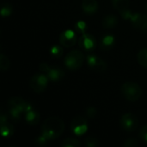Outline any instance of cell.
<instances>
[{
  "mask_svg": "<svg viewBox=\"0 0 147 147\" xmlns=\"http://www.w3.org/2000/svg\"><path fill=\"white\" fill-rule=\"evenodd\" d=\"M65 131V123L59 117L52 116L46 119L41 126V135L47 140L59 138Z\"/></svg>",
  "mask_w": 147,
  "mask_h": 147,
  "instance_id": "cell-1",
  "label": "cell"
},
{
  "mask_svg": "<svg viewBox=\"0 0 147 147\" xmlns=\"http://www.w3.org/2000/svg\"><path fill=\"white\" fill-rule=\"evenodd\" d=\"M7 107L10 117L16 121H17L20 119L22 113L25 114L26 112L34 109L29 102L17 96L9 98L7 102Z\"/></svg>",
  "mask_w": 147,
  "mask_h": 147,
  "instance_id": "cell-2",
  "label": "cell"
},
{
  "mask_svg": "<svg viewBox=\"0 0 147 147\" xmlns=\"http://www.w3.org/2000/svg\"><path fill=\"white\" fill-rule=\"evenodd\" d=\"M122 96L129 102H136L142 96V89L134 82H127L121 88Z\"/></svg>",
  "mask_w": 147,
  "mask_h": 147,
  "instance_id": "cell-3",
  "label": "cell"
},
{
  "mask_svg": "<svg viewBox=\"0 0 147 147\" xmlns=\"http://www.w3.org/2000/svg\"><path fill=\"white\" fill-rule=\"evenodd\" d=\"M84 60V53L79 50H72L67 53L65 58L64 64L65 67L70 71H77L78 70Z\"/></svg>",
  "mask_w": 147,
  "mask_h": 147,
  "instance_id": "cell-4",
  "label": "cell"
},
{
  "mask_svg": "<svg viewBox=\"0 0 147 147\" xmlns=\"http://www.w3.org/2000/svg\"><path fill=\"white\" fill-rule=\"evenodd\" d=\"M49 78L44 73H36L33 75L29 80V86L35 93L43 92L48 84Z\"/></svg>",
  "mask_w": 147,
  "mask_h": 147,
  "instance_id": "cell-5",
  "label": "cell"
},
{
  "mask_svg": "<svg viewBox=\"0 0 147 147\" xmlns=\"http://www.w3.org/2000/svg\"><path fill=\"white\" fill-rule=\"evenodd\" d=\"M39 70L40 72L44 73L51 81L56 82L61 80L65 77L64 71L59 67L50 66L47 63H41L39 66Z\"/></svg>",
  "mask_w": 147,
  "mask_h": 147,
  "instance_id": "cell-6",
  "label": "cell"
},
{
  "mask_svg": "<svg viewBox=\"0 0 147 147\" xmlns=\"http://www.w3.org/2000/svg\"><path fill=\"white\" fill-rule=\"evenodd\" d=\"M121 126L126 132H134L139 126L138 118L132 113H127L123 115L121 119Z\"/></svg>",
  "mask_w": 147,
  "mask_h": 147,
  "instance_id": "cell-7",
  "label": "cell"
},
{
  "mask_svg": "<svg viewBox=\"0 0 147 147\" xmlns=\"http://www.w3.org/2000/svg\"><path fill=\"white\" fill-rule=\"evenodd\" d=\"M71 130L78 136L84 134L88 131L87 120L83 116H77L73 118L71 122Z\"/></svg>",
  "mask_w": 147,
  "mask_h": 147,
  "instance_id": "cell-8",
  "label": "cell"
},
{
  "mask_svg": "<svg viewBox=\"0 0 147 147\" xmlns=\"http://www.w3.org/2000/svg\"><path fill=\"white\" fill-rule=\"evenodd\" d=\"M78 44L82 50L85 52H92L96 47V40L91 34L84 33L79 38Z\"/></svg>",
  "mask_w": 147,
  "mask_h": 147,
  "instance_id": "cell-9",
  "label": "cell"
},
{
  "mask_svg": "<svg viewBox=\"0 0 147 147\" xmlns=\"http://www.w3.org/2000/svg\"><path fill=\"white\" fill-rule=\"evenodd\" d=\"M86 59H87V64L92 71L96 72H103L106 71L107 64L100 57L90 54V55H88Z\"/></svg>",
  "mask_w": 147,
  "mask_h": 147,
  "instance_id": "cell-10",
  "label": "cell"
},
{
  "mask_svg": "<svg viewBox=\"0 0 147 147\" xmlns=\"http://www.w3.org/2000/svg\"><path fill=\"white\" fill-rule=\"evenodd\" d=\"M77 32L72 29H66L59 35V43L65 47H73L77 41Z\"/></svg>",
  "mask_w": 147,
  "mask_h": 147,
  "instance_id": "cell-11",
  "label": "cell"
},
{
  "mask_svg": "<svg viewBox=\"0 0 147 147\" xmlns=\"http://www.w3.org/2000/svg\"><path fill=\"white\" fill-rule=\"evenodd\" d=\"M82 9L84 13L88 15H93L98 9L97 1L96 0H83Z\"/></svg>",
  "mask_w": 147,
  "mask_h": 147,
  "instance_id": "cell-12",
  "label": "cell"
},
{
  "mask_svg": "<svg viewBox=\"0 0 147 147\" xmlns=\"http://www.w3.org/2000/svg\"><path fill=\"white\" fill-rule=\"evenodd\" d=\"M25 121L28 124L34 126L40 121V114L34 109L25 113Z\"/></svg>",
  "mask_w": 147,
  "mask_h": 147,
  "instance_id": "cell-13",
  "label": "cell"
},
{
  "mask_svg": "<svg viewBox=\"0 0 147 147\" xmlns=\"http://www.w3.org/2000/svg\"><path fill=\"white\" fill-rule=\"evenodd\" d=\"M101 48L103 50L111 49L115 44V38L112 34H106L101 40Z\"/></svg>",
  "mask_w": 147,
  "mask_h": 147,
  "instance_id": "cell-14",
  "label": "cell"
},
{
  "mask_svg": "<svg viewBox=\"0 0 147 147\" xmlns=\"http://www.w3.org/2000/svg\"><path fill=\"white\" fill-rule=\"evenodd\" d=\"M118 23V18L115 15H113V14H109V15H107L103 20H102V26L105 28H114Z\"/></svg>",
  "mask_w": 147,
  "mask_h": 147,
  "instance_id": "cell-15",
  "label": "cell"
},
{
  "mask_svg": "<svg viewBox=\"0 0 147 147\" xmlns=\"http://www.w3.org/2000/svg\"><path fill=\"white\" fill-rule=\"evenodd\" d=\"M145 16H146V15H142L140 13H132V16L129 20L131 21L133 26L135 28L141 29L142 25L145 21Z\"/></svg>",
  "mask_w": 147,
  "mask_h": 147,
  "instance_id": "cell-16",
  "label": "cell"
},
{
  "mask_svg": "<svg viewBox=\"0 0 147 147\" xmlns=\"http://www.w3.org/2000/svg\"><path fill=\"white\" fill-rule=\"evenodd\" d=\"M112 4L121 14L129 9V0H112Z\"/></svg>",
  "mask_w": 147,
  "mask_h": 147,
  "instance_id": "cell-17",
  "label": "cell"
},
{
  "mask_svg": "<svg viewBox=\"0 0 147 147\" xmlns=\"http://www.w3.org/2000/svg\"><path fill=\"white\" fill-rule=\"evenodd\" d=\"M1 134L4 138H9L14 134L15 129L12 124L9 123L8 121L4 123H1Z\"/></svg>",
  "mask_w": 147,
  "mask_h": 147,
  "instance_id": "cell-18",
  "label": "cell"
},
{
  "mask_svg": "<svg viewBox=\"0 0 147 147\" xmlns=\"http://www.w3.org/2000/svg\"><path fill=\"white\" fill-rule=\"evenodd\" d=\"M137 60L139 64L147 69V47L141 49L137 54Z\"/></svg>",
  "mask_w": 147,
  "mask_h": 147,
  "instance_id": "cell-19",
  "label": "cell"
},
{
  "mask_svg": "<svg viewBox=\"0 0 147 147\" xmlns=\"http://www.w3.org/2000/svg\"><path fill=\"white\" fill-rule=\"evenodd\" d=\"M50 54L54 59H59L63 55V48L59 45H54L50 48Z\"/></svg>",
  "mask_w": 147,
  "mask_h": 147,
  "instance_id": "cell-20",
  "label": "cell"
},
{
  "mask_svg": "<svg viewBox=\"0 0 147 147\" xmlns=\"http://www.w3.org/2000/svg\"><path fill=\"white\" fill-rule=\"evenodd\" d=\"M10 66V60L3 53L0 54V70L2 71H7Z\"/></svg>",
  "mask_w": 147,
  "mask_h": 147,
  "instance_id": "cell-21",
  "label": "cell"
},
{
  "mask_svg": "<svg viewBox=\"0 0 147 147\" xmlns=\"http://www.w3.org/2000/svg\"><path fill=\"white\" fill-rule=\"evenodd\" d=\"M13 12V7L9 3H3L1 7V15L3 17L9 16Z\"/></svg>",
  "mask_w": 147,
  "mask_h": 147,
  "instance_id": "cell-22",
  "label": "cell"
},
{
  "mask_svg": "<svg viewBox=\"0 0 147 147\" xmlns=\"http://www.w3.org/2000/svg\"><path fill=\"white\" fill-rule=\"evenodd\" d=\"M81 146V142L76 139H66L64 140L61 144V147H79Z\"/></svg>",
  "mask_w": 147,
  "mask_h": 147,
  "instance_id": "cell-23",
  "label": "cell"
},
{
  "mask_svg": "<svg viewBox=\"0 0 147 147\" xmlns=\"http://www.w3.org/2000/svg\"><path fill=\"white\" fill-rule=\"evenodd\" d=\"M87 30V24L84 21H78L75 24V31L78 34H84Z\"/></svg>",
  "mask_w": 147,
  "mask_h": 147,
  "instance_id": "cell-24",
  "label": "cell"
},
{
  "mask_svg": "<svg viewBox=\"0 0 147 147\" xmlns=\"http://www.w3.org/2000/svg\"><path fill=\"white\" fill-rule=\"evenodd\" d=\"M84 144L87 147H97L99 146V145H100L99 140L96 138L92 137V136L87 137L84 140Z\"/></svg>",
  "mask_w": 147,
  "mask_h": 147,
  "instance_id": "cell-25",
  "label": "cell"
},
{
  "mask_svg": "<svg viewBox=\"0 0 147 147\" xmlns=\"http://www.w3.org/2000/svg\"><path fill=\"white\" fill-rule=\"evenodd\" d=\"M85 114L87 115V117L89 118H95L97 115V109L95 108V107H89L86 111H85Z\"/></svg>",
  "mask_w": 147,
  "mask_h": 147,
  "instance_id": "cell-26",
  "label": "cell"
},
{
  "mask_svg": "<svg viewBox=\"0 0 147 147\" xmlns=\"http://www.w3.org/2000/svg\"><path fill=\"white\" fill-rule=\"evenodd\" d=\"M139 146V142L134 140V139H129L127 140L124 143H123V146L124 147H136Z\"/></svg>",
  "mask_w": 147,
  "mask_h": 147,
  "instance_id": "cell-27",
  "label": "cell"
},
{
  "mask_svg": "<svg viewBox=\"0 0 147 147\" xmlns=\"http://www.w3.org/2000/svg\"><path fill=\"white\" fill-rule=\"evenodd\" d=\"M140 136L141 140L147 144V125L141 127V129L140 131Z\"/></svg>",
  "mask_w": 147,
  "mask_h": 147,
  "instance_id": "cell-28",
  "label": "cell"
},
{
  "mask_svg": "<svg viewBox=\"0 0 147 147\" xmlns=\"http://www.w3.org/2000/svg\"><path fill=\"white\" fill-rule=\"evenodd\" d=\"M35 143H36L38 146H46V145H47V140L46 138H44V137L41 135V136H40V137L35 140Z\"/></svg>",
  "mask_w": 147,
  "mask_h": 147,
  "instance_id": "cell-29",
  "label": "cell"
},
{
  "mask_svg": "<svg viewBox=\"0 0 147 147\" xmlns=\"http://www.w3.org/2000/svg\"><path fill=\"white\" fill-rule=\"evenodd\" d=\"M7 120H8L7 115H5V114L3 112V113L1 114V116H0V123H4V122L7 121Z\"/></svg>",
  "mask_w": 147,
  "mask_h": 147,
  "instance_id": "cell-30",
  "label": "cell"
},
{
  "mask_svg": "<svg viewBox=\"0 0 147 147\" xmlns=\"http://www.w3.org/2000/svg\"><path fill=\"white\" fill-rule=\"evenodd\" d=\"M141 30L144 32H147V15H146V16H145V21H144V23L142 25Z\"/></svg>",
  "mask_w": 147,
  "mask_h": 147,
  "instance_id": "cell-31",
  "label": "cell"
},
{
  "mask_svg": "<svg viewBox=\"0 0 147 147\" xmlns=\"http://www.w3.org/2000/svg\"><path fill=\"white\" fill-rule=\"evenodd\" d=\"M146 10H147V3H146Z\"/></svg>",
  "mask_w": 147,
  "mask_h": 147,
  "instance_id": "cell-32",
  "label": "cell"
}]
</instances>
